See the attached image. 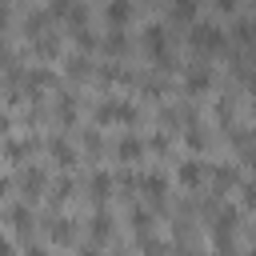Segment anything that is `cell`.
Wrapping results in <instances>:
<instances>
[{"instance_id": "obj_1", "label": "cell", "mask_w": 256, "mask_h": 256, "mask_svg": "<svg viewBox=\"0 0 256 256\" xmlns=\"http://www.w3.org/2000/svg\"><path fill=\"white\" fill-rule=\"evenodd\" d=\"M140 44H144V52H148V60H152L156 68H164V72H172V68H176L172 32H168V24H164V20H148V24H144V32H140Z\"/></svg>"}, {"instance_id": "obj_2", "label": "cell", "mask_w": 256, "mask_h": 256, "mask_svg": "<svg viewBox=\"0 0 256 256\" xmlns=\"http://www.w3.org/2000/svg\"><path fill=\"white\" fill-rule=\"evenodd\" d=\"M188 44H192V52H200V60H204V56L228 48V28H224L220 20H212V16H200V20L188 28Z\"/></svg>"}, {"instance_id": "obj_3", "label": "cell", "mask_w": 256, "mask_h": 256, "mask_svg": "<svg viewBox=\"0 0 256 256\" xmlns=\"http://www.w3.org/2000/svg\"><path fill=\"white\" fill-rule=\"evenodd\" d=\"M96 124H136L140 120V108L128 100V96H116V92H104L92 108Z\"/></svg>"}, {"instance_id": "obj_4", "label": "cell", "mask_w": 256, "mask_h": 256, "mask_svg": "<svg viewBox=\"0 0 256 256\" xmlns=\"http://www.w3.org/2000/svg\"><path fill=\"white\" fill-rule=\"evenodd\" d=\"M212 84H216V72H212L208 60H188V64H184V92L200 96V92H208Z\"/></svg>"}, {"instance_id": "obj_5", "label": "cell", "mask_w": 256, "mask_h": 256, "mask_svg": "<svg viewBox=\"0 0 256 256\" xmlns=\"http://www.w3.org/2000/svg\"><path fill=\"white\" fill-rule=\"evenodd\" d=\"M236 224H240V208H216L212 216V240L216 248H232V236H236Z\"/></svg>"}, {"instance_id": "obj_6", "label": "cell", "mask_w": 256, "mask_h": 256, "mask_svg": "<svg viewBox=\"0 0 256 256\" xmlns=\"http://www.w3.org/2000/svg\"><path fill=\"white\" fill-rule=\"evenodd\" d=\"M16 188H20L28 200H36V196L48 188V172H44L40 164H24V168H20V176H16Z\"/></svg>"}, {"instance_id": "obj_7", "label": "cell", "mask_w": 256, "mask_h": 256, "mask_svg": "<svg viewBox=\"0 0 256 256\" xmlns=\"http://www.w3.org/2000/svg\"><path fill=\"white\" fill-rule=\"evenodd\" d=\"M136 188L148 196V204H164V196H168V176L156 172V168H148V172H140V184H136Z\"/></svg>"}, {"instance_id": "obj_8", "label": "cell", "mask_w": 256, "mask_h": 256, "mask_svg": "<svg viewBox=\"0 0 256 256\" xmlns=\"http://www.w3.org/2000/svg\"><path fill=\"white\" fill-rule=\"evenodd\" d=\"M100 16H104V28H128V20L136 16V4H128V0H108V4L100 8Z\"/></svg>"}, {"instance_id": "obj_9", "label": "cell", "mask_w": 256, "mask_h": 256, "mask_svg": "<svg viewBox=\"0 0 256 256\" xmlns=\"http://www.w3.org/2000/svg\"><path fill=\"white\" fill-rule=\"evenodd\" d=\"M64 72H68L76 84H84V80H92V76H96V64H92V56H88V52H76V48H72V52L64 56Z\"/></svg>"}, {"instance_id": "obj_10", "label": "cell", "mask_w": 256, "mask_h": 256, "mask_svg": "<svg viewBox=\"0 0 256 256\" xmlns=\"http://www.w3.org/2000/svg\"><path fill=\"white\" fill-rule=\"evenodd\" d=\"M144 152H148V140H140L136 132H124V136L116 140V156H120L124 164H136V160H144Z\"/></svg>"}, {"instance_id": "obj_11", "label": "cell", "mask_w": 256, "mask_h": 256, "mask_svg": "<svg viewBox=\"0 0 256 256\" xmlns=\"http://www.w3.org/2000/svg\"><path fill=\"white\" fill-rule=\"evenodd\" d=\"M100 48L108 52V60H120L128 52V28H104L100 32Z\"/></svg>"}, {"instance_id": "obj_12", "label": "cell", "mask_w": 256, "mask_h": 256, "mask_svg": "<svg viewBox=\"0 0 256 256\" xmlns=\"http://www.w3.org/2000/svg\"><path fill=\"white\" fill-rule=\"evenodd\" d=\"M32 148H36V140H32V136H8V140H4V156H8L12 164H20V168L28 164Z\"/></svg>"}, {"instance_id": "obj_13", "label": "cell", "mask_w": 256, "mask_h": 256, "mask_svg": "<svg viewBox=\"0 0 256 256\" xmlns=\"http://www.w3.org/2000/svg\"><path fill=\"white\" fill-rule=\"evenodd\" d=\"M128 220H132V232H136L140 244H152V240H156V236H152V212H148L144 204H132Z\"/></svg>"}, {"instance_id": "obj_14", "label": "cell", "mask_w": 256, "mask_h": 256, "mask_svg": "<svg viewBox=\"0 0 256 256\" xmlns=\"http://www.w3.org/2000/svg\"><path fill=\"white\" fill-rule=\"evenodd\" d=\"M112 228H116V220H112V212H108V208H96V212L88 216V236H92V244L108 240V236H112Z\"/></svg>"}, {"instance_id": "obj_15", "label": "cell", "mask_w": 256, "mask_h": 256, "mask_svg": "<svg viewBox=\"0 0 256 256\" xmlns=\"http://www.w3.org/2000/svg\"><path fill=\"white\" fill-rule=\"evenodd\" d=\"M164 16H168L172 24H188V28H192V24L200 20V4H196V0H176V4H168Z\"/></svg>"}, {"instance_id": "obj_16", "label": "cell", "mask_w": 256, "mask_h": 256, "mask_svg": "<svg viewBox=\"0 0 256 256\" xmlns=\"http://www.w3.org/2000/svg\"><path fill=\"white\" fill-rule=\"evenodd\" d=\"M32 52H36L40 60H56V56H60V28L32 36Z\"/></svg>"}, {"instance_id": "obj_17", "label": "cell", "mask_w": 256, "mask_h": 256, "mask_svg": "<svg viewBox=\"0 0 256 256\" xmlns=\"http://www.w3.org/2000/svg\"><path fill=\"white\" fill-rule=\"evenodd\" d=\"M112 188H116V176H112V172H104V168H100V172H92V176H88V196H92L96 204H104V200L112 196Z\"/></svg>"}, {"instance_id": "obj_18", "label": "cell", "mask_w": 256, "mask_h": 256, "mask_svg": "<svg viewBox=\"0 0 256 256\" xmlns=\"http://www.w3.org/2000/svg\"><path fill=\"white\" fill-rule=\"evenodd\" d=\"M204 176H208V168H204L200 160H180V168H176V180H180L184 188H200Z\"/></svg>"}, {"instance_id": "obj_19", "label": "cell", "mask_w": 256, "mask_h": 256, "mask_svg": "<svg viewBox=\"0 0 256 256\" xmlns=\"http://www.w3.org/2000/svg\"><path fill=\"white\" fill-rule=\"evenodd\" d=\"M8 224H12L16 232H28V228L36 224V216H32V204H24V200H12V204H8Z\"/></svg>"}, {"instance_id": "obj_20", "label": "cell", "mask_w": 256, "mask_h": 256, "mask_svg": "<svg viewBox=\"0 0 256 256\" xmlns=\"http://www.w3.org/2000/svg\"><path fill=\"white\" fill-rule=\"evenodd\" d=\"M48 236L68 244V240L76 236V220H72V216H60V212H52V216H48Z\"/></svg>"}, {"instance_id": "obj_21", "label": "cell", "mask_w": 256, "mask_h": 256, "mask_svg": "<svg viewBox=\"0 0 256 256\" xmlns=\"http://www.w3.org/2000/svg\"><path fill=\"white\" fill-rule=\"evenodd\" d=\"M48 152L56 164H76V148L64 140V136H48Z\"/></svg>"}, {"instance_id": "obj_22", "label": "cell", "mask_w": 256, "mask_h": 256, "mask_svg": "<svg viewBox=\"0 0 256 256\" xmlns=\"http://www.w3.org/2000/svg\"><path fill=\"white\" fill-rule=\"evenodd\" d=\"M184 140H188V148H196V152H204V148H208V132H204V124H196V120H188V124H184Z\"/></svg>"}, {"instance_id": "obj_23", "label": "cell", "mask_w": 256, "mask_h": 256, "mask_svg": "<svg viewBox=\"0 0 256 256\" xmlns=\"http://www.w3.org/2000/svg\"><path fill=\"white\" fill-rule=\"evenodd\" d=\"M212 180H216V188H236V184H244L232 164H216V168H212Z\"/></svg>"}, {"instance_id": "obj_24", "label": "cell", "mask_w": 256, "mask_h": 256, "mask_svg": "<svg viewBox=\"0 0 256 256\" xmlns=\"http://www.w3.org/2000/svg\"><path fill=\"white\" fill-rule=\"evenodd\" d=\"M56 116H60L64 124L76 120V96H72V92H60V96H56Z\"/></svg>"}, {"instance_id": "obj_25", "label": "cell", "mask_w": 256, "mask_h": 256, "mask_svg": "<svg viewBox=\"0 0 256 256\" xmlns=\"http://www.w3.org/2000/svg\"><path fill=\"white\" fill-rule=\"evenodd\" d=\"M72 188H76V180H72V176H60V180L52 184V200H56V204H60V200H68V196H72Z\"/></svg>"}, {"instance_id": "obj_26", "label": "cell", "mask_w": 256, "mask_h": 256, "mask_svg": "<svg viewBox=\"0 0 256 256\" xmlns=\"http://www.w3.org/2000/svg\"><path fill=\"white\" fill-rule=\"evenodd\" d=\"M12 60H16V52H12V44H8V36H4V32H0V64H4V68H8V64H12Z\"/></svg>"}, {"instance_id": "obj_27", "label": "cell", "mask_w": 256, "mask_h": 256, "mask_svg": "<svg viewBox=\"0 0 256 256\" xmlns=\"http://www.w3.org/2000/svg\"><path fill=\"white\" fill-rule=\"evenodd\" d=\"M148 148H152V152H168V136H164V132L148 136Z\"/></svg>"}, {"instance_id": "obj_28", "label": "cell", "mask_w": 256, "mask_h": 256, "mask_svg": "<svg viewBox=\"0 0 256 256\" xmlns=\"http://www.w3.org/2000/svg\"><path fill=\"white\" fill-rule=\"evenodd\" d=\"M240 192H244V196H240L244 204H256V180H244V184H240Z\"/></svg>"}, {"instance_id": "obj_29", "label": "cell", "mask_w": 256, "mask_h": 256, "mask_svg": "<svg viewBox=\"0 0 256 256\" xmlns=\"http://www.w3.org/2000/svg\"><path fill=\"white\" fill-rule=\"evenodd\" d=\"M84 144H88L92 152H100V144H104V140H100V132H84Z\"/></svg>"}, {"instance_id": "obj_30", "label": "cell", "mask_w": 256, "mask_h": 256, "mask_svg": "<svg viewBox=\"0 0 256 256\" xmlns=\"http://www.w3.org/2000/svg\"><path fill=\"white\" fill-rule=\"evenodd\" d=\"M216 12H220V16H232L236 4H232V0H216Z\"/></svg>"}, {"instance_id": "obj_31", "label": "cell", "mask_w": 256, "mask_h": 256, "mask_svg": "<svg viewBox=\"0 0 256 256\" xmlns=\"http://www.w3.org/2000/svg\"><path fill=\"white\" fill-rule=\"evenodd\" d=\"M8 132H12V116H8V112H0V136L8 140Z\"/></svg>"}, {"instance_id": "obj_32", "label": "cell", "mask_w": 256, "mask_h": 256, "mask_svg": "<svg viewBox=\"0 0 256 256\" xmlns=\"http://www.w3.org/2000/svg\"><path fill=\"white\" fill-rule=\"evenodd\" d=\"M8 20H12V8H8V4H0V32L8 28Z\"/></svg>"}, {"instance_id": "obj_33", "label": "cell", "mask_w": 256, "mask_h": 256, "mask_svg": "<svg viewBox=\"0 0 256 256\" xmlns=\"http://www.w3.org/2000/svg\"><path fill=\"white\" fill-rule=\"evenodd\" d=\"M8 192H12V176H4V172H0V200H4Z\"/></svg>"}, {"instance_id": "obj_34", "label": "cell", "mask_w": 256, "mask_h": 256, "mask_svg": "<svg viewBox=\"0 0 256 256\" xmlns=\"http://www.w3.org/2000/svg\"><path fill=\"white\" fill-rule=\"evenodd\" d=\"M0 256H16V248H12V240H8V236H0Z\"/></svg>"}, {"instance_id": "obj_35", "label": "cell", "mask_w": 256, "mask_h": 256, "mask_svg": "<svg viewBox=\"0 0 256 256\" xmlns=\"http://www.w3.org/2000/svg\"><path fill=\"white\" fill-rule=\"evenodd\" d=\"M24 256H48V248H40V244H28V248H24Z\"/></svg>"}, {"instance_id": "obj_36", "label": "cell", "mask_w": 256, "mask_h": 256, "mask_svg": "<svg viewBox=\"0 0 256 256\" xmlns=\"http://www.w3.org/2000/svg\"><path fill=\"white\" fill-rule=\"evenodd\" d=\"M76 256H100V248H96V244H84V248H80Z\"/></svg>"}, {"instance_id": "obj_37", "label": "cell", "mask_w": 256, "mask_h": 256, "mask_svg": "<svg viewBox=\"0 0 256 256\" xmlns=\"http://www.w3.org/2000/svg\"><path fill=\"white\" fill-rule=\"evenodd\" d=\"M240 156H244V160H248V164H252V168H256V144H252V148H248V152H240Z\"/></svg>"}, {"instance_id": "obj_38", "label": "cell", "mask_w": 256, "mask_h": 256, "mask_svg": "<svg viewBox=\"0 0 256 256\" xmlns=\"http://www.w3.org/2000/svg\"><path fill=\"white\" fill-rule=\"evenodd\" d=\"M108 256H132V252H128V248H116V252H108Z\"/></svg>"}, {"instance_id": "obj_39", "label": "cell", "mask_w": 256, "mask_h": 256, "mask_svg": "<svg viewBox=\"0 0 256 256\" xmlns=\"http://www.w3.org/2000/svg\"><path fill=\"white\" fill-rule=\"evenodd\" d=\"M212 256H232V248H216V252H212Z\"/></svg>"}, {"instance_id": "obj_40", "label": "cell", "mask_w": 256, "mask_h": 256, "mask_svg": "<svg viewBox=\"0 0 256 256\" xmlns=\"http://www.w3.org/2000/svg\"><path fill=\"white\" fill-rule=\"evenodd\" d=\"M248 256H256V248H252V252H248Z\"/></svg>"}]
</instances>
